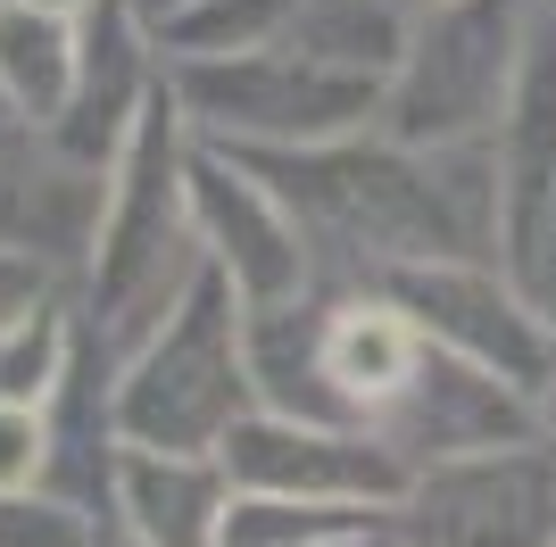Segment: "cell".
<instances>
[{
	"mask_svg": "<svg viewBox=\"0 0 556 547\" xmlns=\"http://www.w3.org/2000/svg\"><path fill=\"white\" fill-rule=\"evenodd\" d=\"M416 365H424V332L399 298L325 307V382L349 423H382L399 407V390L416 382Z\"/></svg>",
	"mask_w": 556,
	"mask_h": 547,
	"instance_id": "52a82bcc",
	"label": "cell"
},
{
	"mask_svg": "<svg viewBox=\"0 0 556 547\" xmlns=\"http://www.w3.org/2000/svg\"><path fill=\"white\" fill-rule=\"evenodd\" d=\"M232 481L216 456H150L125 448L116 465V539L125 547H225Z\"/></svg>",
	"mask_w": 556,
	"mask_h": 547,
	"instance_id": "8992f818",
	"label": "cell"
},
{
	"mask_svg": "<svg viewBox=\"0 0 556 547\" xmlns=\"http://www.w3.org/2000/svg\"><path fill=\"white\" fill-rule=\"evenodd\" d=\"M250 407V307L208 266L116 373V440L150 456H216Z\"/></svg>",
	"mask_w": 556,
	"mask_h": 547,
	"instance_id": "6da1fadb",
	"label": "cell"
},
{
	"mask_svg": "<svg viewBox=\"0 0 556 547\" xmlns=\"http://www.w3.org/2000/svg\"><path fill=\"white\" fill-rule=\"evenodd\" d=\"M232 489H275V498H316V506H374L391 514L407 498L416 465L374 432V423H300V415L250 407L216 448Z\"/></svg>",
	"mask_w": 556,
	"mask_h": 547,
	"instance_id": "3957f363",
	"label": "cell"
},
{
	"mask_svg": "<svg viewBox=\"0 0 556 547\" xmlns=\"http://www.w3.org/2000/svg\"><path fill=\"white\" fill-rule=\"evenodd\" d=\"M540 398H548V448H556V382H548V390H540Z\"/></svg>",
	"mask_w": 556,
	"mask_h": 547,
	"instance_id": "4fadbf2b",
	"label": "cell"
},
{
	"mask_svg": "<svg viewBox=\"0 0 556 547\" xmlns=\"http://www.w3.org/2000/svg\"><path fill=\"white\" fill-rule=\"evenodd\" d=\"M75 84H84V42H75L67 9L9 0L0 9V100L34 125H59L75 109Z\"/></svg>",
	"mask_w": 556,
	"mask_h": 547,
	"instance_id": "ba28073f",
	"label": "cell"
},
{
	"mask_svg": "<svg viewBox=\"0 0 556 547\" xmlns=\"http://www.w3.org/2000/svg\"><path fill=\"white\" fill-rule=\"evenodd\" d=\"M191 241L241 291V307L300 298L307 282V232L250 158H191Z\"/></svg>",
	"mask_w": 556,
	"mask_h": 547,
	"instance_id": "277c9868",
	"label": "cell"
},
{
	"mask_svg": "<svg viewBox=\"0 0 556 547\" xmlns=\"http://www.w3.org/2000/svg\"><path fill=\"white\" fill-rule=\"evenodd\" d=\"M67 373H75V323H67V307L42 291L25 316L0 323V398H17V407H50Z\"/></svg>",
	"mask_w": 556,
	"mask_h": 547,
	"instance_id": "9c48e42d",
	"label": "cell"
},
{
	"mask_svg": "<svg viewBox=\"0 0 556 547\" xmlns=\"http://www.w3.org/2000/svg\"><path fill=\"white\" fill-rule=\"evenodd\" d=\"M316 547H399L391 523H366V531H341V539H316Z\"/></svg>",
	"mask_w": 556,
	"mask_h": 547,
	"instance_id": "7c38bea8",
	"label": "cell"
},
{
	"mask_svg": "<svg viewBox=\"0 0 556 547\" xmlns=\"http://www.w3.org/2000/svg\"><path fill=\"white\" fill-rule=\"evenodd\" d=\"M34 298H42V274L25 266L17 250H0V323H9V316H25Z\"/></svg>",
	"mask_w": 556,
	"mask_h": 547,
	"instance_id": "8fae6325",
	"label": "cell"
},
{
	"mask_svg": "<svg viewBox=\"0 0 556 547\" xmlns=\"http://www.w3.org/2000/svg\"><path fill=\"white\" fill-rule=\"evenodd\" d=\"M50 456H59L50 407L0 398V498H50Z\"/></svg>",
	"mask_w": 556,
	"mask_h": 547,
	"instance_id": "30bf717a",
	"label": "cell"
},
{
	"mask_svg": "<svg viewBox=\"0 0 556 547\" xmlns=\"http://www.w3.org/2000/svg\"><path fill=\"white\" fill-rule=\"evenodd\" d=\"M34 9H75V0H34Z\"/></svg>",
	"mask_w": 556,
	"mask_h": 547,
	"instance_id": "5bb4252c",
	"label": "cell"
},
{
	"mask_svg": "<svg viewBox=\"0 0 556 547\" xmlns=\"http://www.w3.org/2000/svg\"><path fill=\"white\" fill-rule=\"evenodd\" d=\"M399 547H556V448L548 432L515 448L441 456L391 506Z\"/></svg>",
	"mask_w": 556,
	"mask_h": 547,
	"instance_id": "7a4b0ae2",
	"label": "cell"
},
{
	"mask_svg": "<svg viewBox=\"0 0 556 547\" xmlns=\"http://www.w3.org/2000/svg\"><path fill=\"white\" fill-rule=\"evenodd\" d=\"M391 298L416 316L424 341L473 357L482 373H498V382L532 390V398L556 382V348H548V332H540V316L523 307V298H507L490 274L448 266V257H424V266H399Z\"/></svg>",
	"mask_w": 556,
	"mask_h": 547,
	"instance_id": "5b68a950",
	"label": "cell"
}]
</instances>
